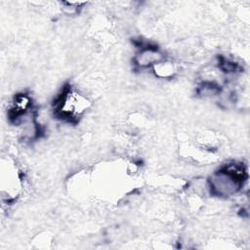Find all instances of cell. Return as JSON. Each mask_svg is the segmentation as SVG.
I'll use <instances>...</instances> for the list:
<instances>
[{
  "label": "cell",
  "mask_w": 250,
  "mask_h": 250,
  "mask_svg": "<svg viewBox=\"0 0 250 250\" xmlns=\"http://www.w3.org/2000/svg\"><path fill=\"white\" fill-rule=\"evenodd\" d=\"M244 173L243 168L237 165L226 167L214 176L211 187L218 194L229 195L234 193L241 186Z\"/></svg>",
  "instance_id": "cell-1"
}]
</instances>
